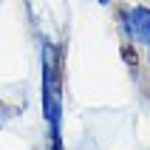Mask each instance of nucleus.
<instances>
[{
  "label": "nucleus",
  "mask_w": 150,
  "mask_h": 150,
  "mask_svg": "<svg viewBox=\"0 0 150 150\" xmlns=\"http://www.w3.org/2000/svg\"><path fill=\"white\" fill-rule=\"evenodd\" d=\"M42 116L51 127V147L62 150V136H59L62 91H59V74H57V54L48 42L42 45Z\"/></svg>",
  "instance_id": "nucleus-1"
},
{
  "label": "nucleus",
  "mask_w": 150,
  "mask_h": 150,
  "mask_svg": "<svg viewBox=\"0 0 150 150\" xmlns=\"http://www.w3.org/2000/svg\"><path fill=\"white\" fill-rule=\"evenodd\" d=\"M127 31L136 37V42H144L150 45V8L147 6H136L130 8V17H127Z\"/></svg>",
  "instance_id": "nucleus-2"
}]
</instances>
